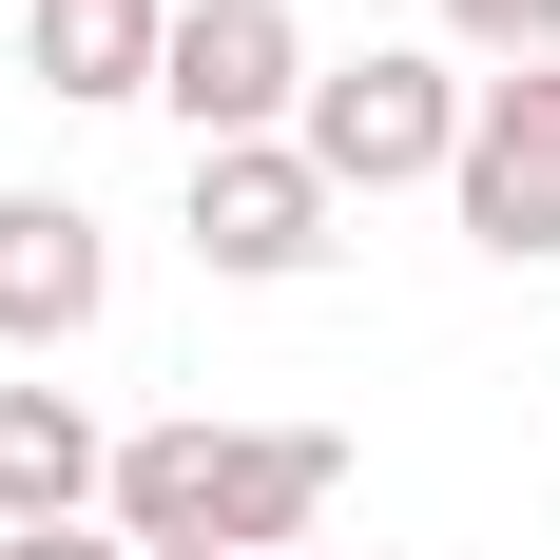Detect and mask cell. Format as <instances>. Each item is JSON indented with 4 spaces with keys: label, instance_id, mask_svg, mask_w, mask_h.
Returning <instances> with one entry per match:
<instances>
[{
    "label": "cell",
    "instance_id": "1",
    "mask_svg": "<svg viewBox=\"0 0 560 560\" xmlns=\"http://www.w3.org/2000/svg\"><path fill=\"white\" fill-rule=\"evenodd\" d=\"M348 503L329 425H136L116 445V541L136 560H271Z\"/></svg>",
    "mask_w": 560,
    "mask_h": 560
},
{
    "label": "cell",
    "instance_id": "2",
    "mask_svg": "<svg viewBox=\"0 0 560 560\" xmlns=\"http://www.w3.org/2000/svg\"><path fill=\"white\" fill-rule=\"evenodd\" d=\"M290 155L329 174V194H406V174H464V78L445 58H329L310 78V116H290Z\"/></svg>",
    "mask_w": 560,
    "mask_h": 560
},
{
    "label": "cell",
    "instance_id": "3",
    "mask_svg": "<svg viewBox=\"0 0 560 560\" xmlns=\"http://www.w3.org/2000/svg\"><path fill=\"white\" fill-rule=\"evenodd\" d=\"M155 97L194 116V155H252V136L310 116V20H290V0H174Z\"/></svg>",
    "mask_w": 560,
    "mask_h": 560
},
{
    "label": "cell",
    "instance_id": "4",
    "mask_svg": "<svg viewBox=\"0 0 560 560\" xmlns=\"http://www.w3.org/2000/svg\"><path fill=\"white\" fill-rule=\"evenodd\" d=\"M445 194H464V232H483L503 271H541V252H560V58L464 97V174H445Z\"/></svg>",
    "mask_w": 560,
    "mask_h": 560
},
{
    "label": "cell",
    "instance_id": "5",
    "mask_svg": "<svg viewBox=\"0 0 560 560\" xmlns=\"http://www.w3.org/2000/svg\"><path fill=\"white\" fill-rule=\"evenodd\" d=\"M329 174L290 155V136H252V155H194V271H232V290H290L310 252H329Z\"/></svg>",
    "mask_w": 560,
    "mask_h": 560
},
{
    "label": "cell",
    "instance_id": "6",
    "mask_svg": "<svg viewBox=\"0 0 560 560\" xmlns=\"http://www.w3.org/2000/svg\"><path fill=\"white\" fill-rule=\"evenodd\" d=\"M116 310V252L78 194H0V348H78Z\"/></svg>",
    "mask_w": 560,
    "mask_h": 560
},
{
    "label": "cell",
    "instance_id": "7",
    "mask_svg": "<svg viewBox=\"0 0 560 560\" xmlns=\"http://www.w3.org/2000/svg\"><path fill=\"white\" fill-rule=\"evenodd\" d=\"M116 503V445L78 387H0V541H39V522H97Z\"/></svg>",
    "mask_w": 560,
    "mask_h": 560
},
{
    "label": "cell",
    "instance_id": "8",
    "mask_svg": "<svg viewBox=\"0 0 560 560\" xmlns=\"http://www.w3.org/2000/svg\"><path fill=\"white\" fill-rule=\"evenodd\" d=\"M174 0H20V78L39 97H155Z\"/></svg>",
    "mask_w": 560,
    "mask_h": 560
},
{
    "label": "cell",
    "instance_id": "9",
    "mask_svg": "<svg viewBox=\"0 0 560 560\" xmlns=\"http://www.w3.org/2000/svg\"><path fill=\"white\" fill-rule=\"evenodd\" d=\"M445 39L503 58V78H541V58H560V0H445Z\"/></svg>",
    "mask_w": 560,
    "mask_h": 560
},
{
    "label": "cell",
    "instance_id": "10",
    "mask_svg": "<svg viewBox=\"0 0 560 560\" xmlns=\"http://www.w3.org/2000/svg\"><path fill=\"white\" fill-rule=\"evenodd\" d=\"M0 560H136L116 522H39V541H0Z\"/></svg>",
    "mask_w": 560,
    "mask_h": 560
},
{
    "label": "cell",
    "instance_id": "11",
    "mask_svg": "<svg viewBox=\"0 0 560 560\" xmlns=\"http://www.w3.org/2000/svg\"><path fill=\"white\" fill-rule=\"evenodd\" d=\"M368 560H387V541H368Z\"/></svg>",
    "mask_w": 560,
    "mask_h": 560
}]
</instances>
